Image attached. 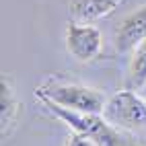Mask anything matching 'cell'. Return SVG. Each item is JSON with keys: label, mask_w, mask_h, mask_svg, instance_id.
Returning a JSON list of instances; mask_svg holds the SVG:
<instances>
[{"label": "cell", "mask_w": 146, "mask_h": 146, "mask_svg": "<svg viewBox=\"0 0 146 146\" xmlns=\"http://www.w3.org/2000/svg\"><path fill=\"white\" fill-rule=\"evenodd\" d=\"M35 97L39 101H52L60 107L82 113H103L107 99L93 86H84L80 82L64 80L58 76L45 78L35 89Z\"/></svg>", "instance_id": "obj_1"}, {"label": "cell", "mask_w": 146, "mask_h": 146, "mask_svg": "<svg viewBox=\"0 0 146 146\" xmlns=\"http://www.w3.org/2000/svg\"><path fill=\"white\" fill-rule=\"evenodd\" d=\"M144 39H146V6H140L138 11L121 19V23L115 29L113 41H115V50L125 54V52H134Z\"/></svg>", "instance_id": "obj_5"}, {"label": "cell", "mask_w": 146, "mask_h": 146, "mask_svg": "<svg viewBox=\"0 0 146 146\" xmlns=\"http://www.w3.org/2000/svg\"><path fill=\"white\" fill-rule=\"evenodd\" d=\"M47 111L54 113L58 119H62L74 134H82L86 138H91L97 146H130L121 138L119 130L111 125L105 117H101V113H82V111H72L60 107L52 101H41Z\"/></svg>", "instance_id": "obj_2"}, {"label": "cell", "mask_w": 146, "mask_h": 146, "mask_svg": "<svg viewBox=\"0 0 146 146\" xmlns=\"http://www.w3.org/2000/svg\"><path fill=\"white\" fill-rule=\"evenodd\" d=\"M66 146H97L91 138H86V136H82V134H74L70 140L66 142Z\"/></svg>", "instance_id": "obj_9"}, {"label": "cell", "mask_w": 146, "mask_h": 146, "mask_svg": "<svg viewBox=\"0 0 146 146\" xmlns=\"http://www.w3.org/2000/svg\"><path fill=\"white\" fill-rule=\"evenodd\" d=\"M21 115V101L17 99L13 78L8 74H2L0 78V125H2V140H8L15 134Z\"/></svg>", "instance_id": "obj_6"}, {"label": "cell", "mask_w": 146, "mask_h": 146, "mask_svg": "<svg viewBox=\"0 0 146 146\" xmlns=\"http://www.w3.org/2000/svg\"><path fill=\"white\" fill-rule=\"evenodd\" d=\"M70 19L76 23H93L109 17L123 0H66Z\"/></svg>", "instance_id": "obj_7"}, {"label": "cell", "mask_w": 146, "mask_h": 146, "mask_svg": "<svg viewBox=\"0 0 146 146\" xmlns=\"http://www.w3.org/2000/svg\"><path fill=\"white\" fill-rule=\"evenodd\" d=\"M103 117L119 128H146V103L132 89L109 97L103 107Z\"/></svg>", "instance_id": "obj_3"}, {"label": "cell", "mask_w": 146, "mask_h": 146, "mask_svg": "<svg viewBox=\"0 0 146 146\" xmlns=\"http://www.w3.org/2000/svg\"><path fill=\"white\" fill-rule=\"evenodd\" d=\"M128 84L132 91L146 86V39L132 52V60L128 68Z\"/></svg>", "instance_id": "obj_8"}, {"label": "cell", "mask_w": 146, "mask_h": 146, "mask_svg": "<svg viewBox=\"0 0 146 146\" xmlns=\"http://www.w3.org/2000/svg\"><path fill=\"white\" fill-rule=\"evenodd\" d=\"M66 52L78 62H91L103 50V35L91 23H76L72 21L64 33Z\"/></svg>", "instance_id": "obj_4"}]
</instances>
